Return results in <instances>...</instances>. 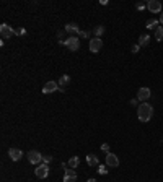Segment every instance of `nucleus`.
Masks as SVG:
<instances>
[{
    "label": "nucleus",
    "mask_w": 163,
    "mask_h": 182,
    "mask_svg": "<svg viewBox=\"0 0 163 182\" xmlns=\"http://www.w3.org/2000/svg\"><path fill=\"white\" fill-rule=\"evenodd\" d=\"M106 164L109 167H117L119 166V158L114 153H106Z\"/></svg>",
    "instance_id": "9"
},
{
    "label": "nucleus",
    "mask_w": 163,
    "mask_h": 182,
    "mask_svg": "<svg viewBox=\"0 0 163 182\" xmlns=\"http://www.w3.org/2000/svg\"><path fill=\"white\" fill-rule=\"evenodd\" d=\"M139 49H140V46H139V44L132 46V54H137V52H139Z\"/></svg>",
    "instance_id": "28"
},
{
    "label": "nucleus",
    "mask_w": 163,
    "mask_h": 182,
    "mask_svg": "<svg viewBox=\"0 0 163 182\" xmlns=\"http://www.w3.org/2000/svg\"><path fill=\"white\" fill-rule=\"evenodd\" d=\"M77 177H72V176H65L64 177V182H75Z\"/></svg>",
    "instance_id": "25"
},
{
    "label": "nucleus",
    "mask_w": 163,
    "mask_h": 182,
    "mask_svg": "<svg viewBox=\"0 0 163 182\" xmlns=\"http://www.w3.org/2000/svg\"><path fill=\"white\" fill-rule=\"evenodd\" d=\"M17 36H26V30H25V28H18V30H17Z\"/></svg>",
    "instance_id": "23"
},
{
    "label": "nucleus",
    "mask_w": 163,
    "mask_h": 182,
    "mask_svg": "<svg viewBox=\"0 0 163 182\" xmlns=\"http://www.w3.org/2000/svg\"><path fill=\"white\" fill-rule=\"evenodd\" d=\"M79 36L80 38H90V31H80Z\"/></svg>",
    "instance_id": "26"
},
{
    "label": "nucleus",
    "mask_w": 163,
    "mask_h": 182,
    "mask_svg": "<svg viewBox=\"0 0 163 182\" xmlns=\"http://www.w3.org/2000/svg\"><path fill=\"white\" fill-rule=\"evenodd\" d=\"M158 25V20L157 18H150V20H147V30H157V26Z\"/></svg>",
    "instance_id": "15"
},
{
    "label": "nucleus",
    "mask_w": 163,
    "mask_h": 182,
    "mask_svg": "<svg viewBox=\"0 0 163 182\" xmlns=\"http://www.w3.org/2000/svg\"><path fill=\"white\" fill-rule=\"evenodd\" d=\"M155 41H158V42L163 41V26H158L155 30Z\"/></svg>",
    "instance_id": "17"
},
{
    "label": "nucleus",
    "mask_w": 163,
    "mask_h": 182,
    "mask_svg": "<svg viewBox=\"0 0 163 182\" xmlns=\"http://www.w3.org/2000/svg\"><path fill=\"white\" fill-rule=\"evenodd\" d=\"M0 34H2L3 39H10L12 36L17 34V30H13V28L8 26L7 23H2V25H0Z\"/></svg>",
    "instance_id": "3"
},
{
    "label": "nucleus",
    "mask_w": 163,
    "mask_h": 182,
    "mask_svg": "<svg viewBox=\"0 0 163 182\" xmlns=\"http://www.w3.org/2000/svg\"><path fill=\"white\" fill-rule=\"evenodd\" d=\"M147 8L150 13H161V3L158 0H150V2H147Z\"/></svg>",
    "instance_id": "8"
},
{
    "label": "nucleus",
    "mask_w": 163,
    "mask_h": 182,
    "mask_svg": "<svg viewBox=\"0 0 163 182\" xmlns=\"http://www.w3.org/2000/svg\"><path fill=\"white\" fill-rule=\"evenodd\" d=\"M8 156H10L12 161H20L21 156H23V153H21V150H18V148H10L8 150Z\"/></svg>",
    "instance_id": "10"
},
{
    "label": "nucleus",
    "mask_w": 163,
    "mask_h": 182,
    "mask_svg": "<svg viewBox=\"0 0 163 182\" xmlns=\"http://www.w3.org/2000/svg\"><path fill=\"white\" fill-rule=\"evenodd\" d=\"M87 182H96V180H95V179H88Z\"/></svg>",
    "instance_id": "31"
},
{
    "label": "nucleus",
    "mask_w": 163,
    "mask_h": 182,
    "mask_svg": "<svg viewBox=\"0 0 163 182\" xmlns=\"http://www.w3.org/2000/svg\"><path fill=\"white\" fill-rule=\"evenodd\" d=\"M65 176H72V177H77V172L70 167V169H65Z\"/></svg>",
    "instance_id": "21"
},
{
    "label": "nucleus",
    "mask_w": 163,
    "mask_h": 182,
    "mask_svg": "<svg viewBox=\"0 0 163 182\" xmlns=\"http://www.w3.org/2000/svg\"><path fill=\"white\" fill-rule=\"evenodd\" d=\"M54 91H62L57 82H47V83H46L44 86H42V93H44V94L54 93Z\"/></svg>",
    "instance_id": "7"
},
{
    "label": "nucleus",
    "mask_w": 163,
    "mask_h": 182,
    "mask_svg": "<svg viewBox=\"0 0 163 182\" xmlns=\"http://www.w3.org/2000/svg\"><path fill=\"white\" fill-rule=\"evenodd\" d=\"M79 164H80V158H79V156H72V158L69 159V166L72 167V169H75Z\"/></svg>",
    "instance_id": "16"
},
{
    "label": "nucleus",
    "mask_w": 163,
    "mask_h": 182,
    "mask_svg": "<svg viewBox=\"0 0 163 182\" xmlns=\"http://www.w3.org/2000/svg\"><path fill=\"white\" fill-rule=\"evenodd\" d=\"M98 174H103V176H104V174H108V169H106V167L104 166H98Z\"/></svg>",
    "instance_id": "20"
},
{
    "label": "nucleus",
    "mask_w": 163,
    "mask_h": 182,
    "mask_svg": "<svg viewBox=\"0 0 163 182\" xmlns=\"http://www.w3.org/2000/svg\"><path fill=\"white\" fill-rule=\"evenodd\" d=\"M160 23H161V25H163V12H161V13H160Z\"/></svg>",
    "instance_id": "30"
},
{
    "label": "nucleus",
    "mask_w": 163,
    "mask_h": 182,
    "mask_svg": "<svg viewBox=\"0 0 163 182\" xmlns=\"http://www.w3.org/2000/svg\"><path fill=\"white\" fill-rule=\"evenodd\" d=\"M145 7H147V3H145V2H139V3L136 5V8H137V10H140V12H142V10L145 8Z\"/></svg>",
    "instance_id": "22"
},
{
    "label": "nucleus",
    "mask_w": 163,
    "mask_h": 182,
    "mask_svg": "<svg viewBox=\"0 0 163 182\" xmlns=\"http://www.w3.org/2000/svg\"><path fill=\"white\" fill-rule=\"evenodd\" d=\"M34 174H36V177L38 179H46L49 176V166L44 164V163H41L36 166V169H34Z\"/></svg>",
    "instance_id": "4"
},
{
    "label": "nucleus",
    "mask_w": 163,
    "mask_h": 182,
    "mask_svg": "<svg viewBox=\"0 0 163 182\" xmlns=\"http://www.w3.org/2000/svg\"><path fill=\"white\" fill-rule=\"evenodd\" d=\"M28 161H30L31 164H41L42 163V155L39 151L36 150H31V151H28Z\"/></svg>",
    "instance_id": "5"
},
{
    "label": "nucleus",
    "mask_w": 163,
    "mask_h": 182,
    "mask_svg": "<svg viewBox=\"0 0 163 182\" xmlns=\"http://www.w3.org/2000/svg\"><path fill=\"white\" fill-rule=\"evenodd\" d=\"M88 47H90V52H93V54L100 52L101 47H103V41H101V38H93V39H90Z\"/></svg>",
    "instance_id": "6"
},
{
    "label": "nucleus",
    "mask_w": 163,
    "mask_h": 182,
    "mask_svg": "<svg viewBox=\"0 0 163 182\" xmlns=\"http://www.w3.org/2000/svg\"><path fill=\"white\" fill-rule=\"evenodd\" d=\"M150 94H152L150 90L144 86V88H140V90L137 91V99H139V101H147L148 98H150Z\"/></svg>",
    "instance_id": "11"
},
{
    "label": "nucleus",
    "mask_w": 163,
    "mask_h": 182,
    "mask_svg": "<svg viewBox=\"0 0 163 182\" xmlns=\"http://www.w3.org/2000/svg\"><path fill=\"white\" fill-rule=\"evenodd\" d=\"M131 106H139V99L136 98V99H131V103H129Z\"/></svg>",
    "instance_id": "29"
},
{
    "label": "nucleus",
    "mask_w": 163,
    "mask_h": 182,
    "mask_svg": "<svg viewBox=\"0 0 163 182\" xmlns=\"http://www.w3.org/2000/svg\"><path fill=\"white\" fill-rule=\"evenodd\" d=\"M148 44H150V36H148V34H142L139 38V46L140 47H147Z\"/></svg>",
    "instance_id": "13"
},
{
    "label": "nucleus",
    "mask_w": 163,
    "mask_h": 182,
    "mask_svg": "<svg viewBox=\"0 0 163 182\" xmlns=\"http://www.w3.org/2000/svg\"><path fill=\"white\" fill-rule=\"evenodd\" d=\"M87 163H88V166H98V156L88 155L87 156Z\"/></svg>",
    "instance_id": "18"
},
{
    "label": "nucleus",
    "mask_w": 163,
    "mask_h": 182,
    "mask_svg": "<svg viewBox=\"0 0 163 182\" xmlns=\"http://www.w3.org/2000/svg\"><path fill=\"white\" fill-rule=\"evenodd\" d=\"M152 115H153V107L152 104H148V103H144V104H140L137 107V117L140 122H148L152 119Z\"/></svg>",
    "instance_id": "1"
},
{
    "label": "nucleus",
    "mask_w": 163,
    "mask_h": 182,
    "mask_svg": "<svg viewBox=\"0 0 163 182\" xmlns=\"http://www.w3.org/2000/svg\"><path fill=\"white\" fill-rule=\"evenodd\" d=\"M93 33H95V38H101L103 33H104V26H96Z\"/></svg>",
    "instance_id": "19"
},
{
    "label": "nucleus",
    "mask_w": 163,
    "mask_h": 182,
    "mask_svg": "<svg viewBox=\"0 0 163 182\" xmlns=\"http://www.w3.org/2000/svg\"><path fill=\"white\" fill-rule=\"evenodd\" d=\"M69 83H70V77H69V75H62V77L59 78V86H60V90L65 88Z\"/></svg>",
    "instance_id": "14"
},
{
    "label": "nucleus",
    "mask_w": 163,
    "mask_h": 182,
    "mask_svg": "<svg viewBox=\"0 0 163 182\" xmlns=\"http://www.w3.org/2000/svg\"><path fill=\"white\" fill-rule=\"evenodd\" d=\"M59 44L62 46H65L69 50H70V52H77V50H79L80 49V39H79V36H70V38L69 39H65V41H59Z\"/></svg>",
    "instance_id": "2"
},
{
    "label": "nucleus",
    "mask_w": 163,
    "mask_h": 182,
    "mask_svg": "<svg viewBox=\"0 0 163 182\" xmlns=\"http://www.w3.org/2000/svg\"><path fill=\"white\" fill-rule=\"evenodd\" d=\"M65 31L69 34H72V36H77V34L80 33V28L77 26L75 23H69V25H65Z\"/></svg>",
    "instance_id": "12"
},
{
    "label": "nucleus",
    "mask_w": 163,
    "mask_h": 182,
    "mask_svg": "<svg viewBox=\"0 0 163 182\" xmlns=\"http://www.w3.org/2000/svg\"><path fill=\"white\" fill-rule=\"evenodd\" d=\"M51 161H52V156H42V163L44 164H49Z\"/></svg>",
    "instance_id": "24"
},
{
    "label": "nucleus",
    "mask_w": 163,
    "mask_h": 182,
    "mask_svg": "<svg viewBox=\"0 0 163 182\" xmlns=\"http://www.w3.org/2000/svg\"><path fill=\"white\" fill-rule=\"evenodd\" d=\"M101 150H103L104 153H109V145H108V143H103V145H101Z\"/></svg>",
    "instance_id": "27"
}]
</instances>
